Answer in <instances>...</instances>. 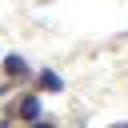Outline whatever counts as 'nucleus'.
I'll use <instances>...</instances> for the list:
<instances>
[{
    "instance_id": "nucleus-1",
    "label": "nucleus",
    "mask_w": 128,
    "mask_h": 128,
    "mask_svg": "<svg viewBox=\"0 0 128 128\" xmlns=\"http://www.w3.org/2000/svg\"><path fill=\"white\" fill-rule=\"evenodd\" d=\"M20 116H24V120H36V116H40V100H36V96H24V100H20Z\"/></svg>"
},
{
    "instance_id": "nucleus-2",
    "label": "nucleus",
    "mask_w": 128,
    "mask_h": 128,
    "mask_svg": "<svg viewBox=\"0 0 128 128\" xmlns=\"http://www.w3.org/2000/svg\"><path fill=\"white\" fill-rule=\"evenodd\" d=\"M4 68H8V76H24V72H28L20 56H8V60H4Z\"/></svg>"
},
{
    "instance_id": "nucleus-3",
    "label": "nucleus",
    "mask_w": 128,
    "mask_h": 128,
    "mask_svg": "<svg viewBox=\"0 0 128 128\" xmlns=\"http://www.w3.org/2000/svg\"><path fill=\"white\" fill-rule=\"evenodd\" d=\"M40 80H44V88H52V92H56V88H60V80H56V76H52V72H44V76H40Z\"/></svg>"
},
{
    "instance_id": "nucleus-4",
    "label": "nucleus",
    "mask_w": 128,
    "mask_h": 128,
    "mask_svg": "<svg viewBox=\"0 0 128 128\" xmlns=\"http://www.w3.org/2000/svg\"><path fill=\"white\" fill-rule=\"evenodd\" d=\"M32 128H48V124H32Z\"/></svg>"
},
{
    "instance_id": "nucleus-5",
    "label": "nucleus",
    "mask_w": 128,
    "mask_h": 128,
    "mask_svg": "<svg viewBox=\"0 0 128 128\" xmlns=\"http://www.w3.org/2000/svg\"><path fill=\"white\" fill-rule=\"evenodd\" d=\"M124 128H128V124H124Z\"/></svg>"
}]
</instances>
